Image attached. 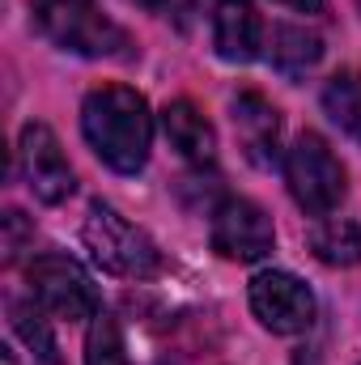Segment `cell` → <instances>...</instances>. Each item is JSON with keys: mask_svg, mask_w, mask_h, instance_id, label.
<instances>
[{"mask_svg": "<svg viewBox=\"0 0 361 365\" xmlns=\"http://www.w3.org/2000/svg\"><path fill=\"white\" fill-rule=\"evenodd\" d=\"M81 132L90 149L119 175H136L149 162L153 115L149 102L128 86H102L81 106Z\"/></svg>", "mask_w": 361, "mask_h": 365, "instance_id": "obj_1", "label": "cell"}, {"mask_svg": "<svg viewBox=\"0 0 361 365\" xmlns=\"http://www.w3.org/2000/svg\"><path fill=\"white\" fill-rule=\"evenodd\" d=\"M81 238H86V247H90L93 264L106 268V272L128 276V280H149V276L162 272V251H158V242H153L141 225H132L123 212H115L111 204H102V200L90 204L86 225H81Z\"/></svg>", "mask_w": 361, "mask_h": 365, "instance_id": "obj_2", "label": "cell"}, {"mask_svg": "<svg viewBox=\"0 0 361 365\" xmlns=\"http://www.w3.org/2000/svg\"><path fill=\"white\" fill-rule=\"evenodd\" d=\"M34 26L64 51L77 56H128V34L106 21L93 0H30Z\"/></svg>", "mask_w": 361, "mask_h": 365, "instance_id": "obj_3", "label": "cell"}, {"mask_svg": "<svg viewBox=\"0 0 361 365\" xmlns=\"http://www.w3.org/2000/svg\"><path fill=\"white\" fill-rule=\"evenodd\" d=\"M285 182H289V195L298 200V208H306L310 217H327L332 208H340V200L349 191L345 166L336 162L327 140L315 132H302L293 140V149L285 153Z\"/></svg>", "mask_w": 361, "mask_h": 365, "instance_id": "obj_4", "label": "cell"}, {"mask_svg": "<svg viewBox=\"0 0 361 365\" xmlns=\"http://www.w3.org/2000/svg\"><path fill=\"white\" fill-rule=\"evenodd\" d=\"M26 280H30V297L56 319L77 323V319H93L98 314V289H93L90 272L77 259H68V255L51 251V255L30 259Z\"/></svg>", "mask_w": 361, "mask_h": 365, "instance_id": "obj_5", "label": "cell"}, {"mask_svg": "<svg viewBox=\"0 0 361 365\" xmlns=\"http://www.w3.org/2000/svg\"><path fill=\"white\" fill-rule=\"evenodd\" d=\"M17 162H21V175L30 182V191L43 204H64L77 191L73 166H68V158H64V149H60V140L47 123H26L21 128Z\"/></svg>", "mask_w": 361, "mask_h": 365, "instance_id": "obj_6", "label": "cell"}, {"mask_svg": "<svg viewBox=\"0 0 361 365\" xmlns=\"http://www.w3.org/2000/svg\"><path fill=\"white\" fill-rule=\"evenodd\" d=\"M251 310L276 336H298L315 323V293L293 272H260L251 280Z\"/></svg>", "mask_w": 361, "mask_h": 365, "instance_id": "obj_7", "label": "cell"}, {"mask_svg": "<svg viewBox=\"0 0 361 365\" xmlns=\"http://www.w3.org/2000/svg\"><path fill=\"white\" fill-rule=\"evenodd\" d=\"M272 242H276L272 217L260 204L238 200V195H230V200L217 204V212H213V247H217L225 259L255 264V259H264L272 251Z\"/></svg>", "mask_w": 361, "mask_h": 365, "instance_id": "obj_8", "label": "cell"}, {"mask_svg": "<svg viewBox=\"0 0 361 365\" xmlns=\"http://www.w3.org/2000/svg\"><path fill=\"white\" fill-rule=\"evenodd\" d=\"M213 47L230 64H251L264 47V21L251 0H217L213 9Z\"/></svg>", "mask_w": 361, "mask_h": 365, "instance_id": "obj_9", "label": "cell"}, {"mask_svg": "<svg viewBox=\"0 0 361 365\" xmlns=\"http://www.w3.org/2000/svg\"><path fill=\"white\" fill-rule=\"evenodd\" d=\"M234 132L247 149V158L255 166H276V149H280V115L264 93L247 90L234 98Z\"/></svg>", "mask_w": 361, "mask_h": 365, "instance_id": "obj_10", "label": "cell"}, {"mask_svg": "<svg viewBox=\"0 0 361 365\" xmlns=\"http://www.w3.org/2000/svg\"><path fill=\"white\" fill-rule=\"evenodd\" d=\"M162 128H166V140L179 149V158L195 162V166L217 158V132L191 102H171L162 110Z\"/></svg>", "mask_w": 361, "mask_h": 365, "instance_id": "obj_11", "label": "cell"}, {"mask_svg": "<svg viewBox=\"0 0 361 365\" xmlns=\"http://www.w3.org/2000/svg\"><path fill=\"white\" fill-rule=\"evenodd\" d=\"M323 60V38L306 26H280L272 34V64L289 77H302L306 68H315Z\"/></svg>", "mask_w": 361, "mask_h": 365, "instance_id": "obj_12", "label": "cell"}, {"mask_svg": "<svg viewBox=\"0 0 361 365\" xmlns=\"http://www.w3.org/2000/svg\"><path fill=\"white\" fill-rule=\"evenodd\" d=\"M310 247L323 264H336V268H353L361 264V225L357 221H323L315 234H310Z\"/></svg>", "mask_w": 361, "mask_h": 365, "instance_id": "obj_13", "label": "cell"}, {"mask_svg": "<svg viewBox=\"0 0 361 365\" xmlns=\"http://www.w3.org/2000/svg\"><path fill=\"white\" fill-rule=\"evenodd\" d=\"M323 106H327V115H332L353 140H361V77L357 73H336V77L323 86Z\"/></svg>", "mask_w": 361, "mask_h": 365, "instance_id": "obj_14", "label": "cell"}, {"mask_svg": "<svg viewBox=\"0 0 361 365\" xmlns=\"http://www.w3.org/2000/svg\"><path fill=\"white\" fill-rule=\"evenodd\" d=\"M86 365H132L123 349V331L115 323V314L98 310L90 323V340H86Z\"/></svg>", "mask_w": 361, "mask_h": 365, "instance_id": "obj_15", "label": "cell"}, {"mask_svg": "<svg viewBox=\"0 0 361 365\" xmlns=\"http://www.w3.org/2000/svg\"><path fill=\"white\" fill-rule=\"evenodd\" d=\"M9 314H13V331L26 340V349H30L39 361L56 365V336H51L47 319H43L34 306H26V302H9Z\"/></svg>", "mask_w": 361, "mask_h": 365, "instance_id": "obj_16", "label": "cell"}, {"mask_svg": "<svg viewBox=\"0 0 361 365\" xmlns=\"http://www.w3.org/2000/svg\"><path fill=\"white\" fill-rule=\"evenodd\" d=\"M26 242H34V230H30V221H26L17 208H9V212H4V259L13 264Z\"/></svg>", "mask_w": 361, "mask_h": 365, "instance_id": "obj_17", "label": "cell"}, {"mask_svg": "<svg viewBox=\"0 0 361 365\" xmlns=\"http://www.w3.org/2000/svg\"><path fill=\"white\" fill-rule=\"evenodd\" d=\"M280 4H289V9H302V13H319V9H323V0H280Z\"/></svg>", "mask_w": 361, "mask_h": 365, "instance_id": "obj_18", "label": "cell"}, {"mask_svg": "<svg viewBox=\"0 0 361 365\" xmlns=\"http://www.w3.org/2000/svg\"><path fill=\"white\" fill-rule=\"evenodd\" d=\"M128 4H136V9H149V13H158V9H166L171 0H128Z\"/></svg>", "mask_w": 361, "mask_h": 365, "instance_id": "obj_19", "label": "cell"}, {"mask_svg": "<svg viewBox=\"0 0 361 365\" xmlns=\"http://www.w3.org/2000/svg\"><path fill=\"white\" fill-rule=\"evenodd\" d=\"M0 361H4V365H17V353H13V349H4V357H0Z\"/></svg>", "mask_w": 361, "mask_h": 365, "instance_id": "obj_20", "label": "cell"}, {"mask_svg": "<svg viewBox=\"0 0 361 365\" xmlns=\"http://www.w3.org/2000/svg\"><path fill=\"white\" fill-rule=\"evenodd\" d=\"M357 4H361V0H357Z\"/></svg>", "mask_w": 361, "mask_h": 365, "instance_id": "obj_21", "label": "cell"}]
</instances>
